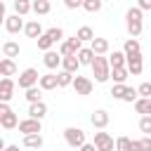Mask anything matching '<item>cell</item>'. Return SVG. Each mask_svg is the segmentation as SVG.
Wrapping results in <instances>:
<instances>
[{
	"instance_id": "6da1fadb",
	"label": "cell",
	"mask_w": 151,
	"mask_h": 151,
	"mask_svg": "<svg viewBox=\"0 0 151 151\" xmlns=\"http://www.w3.org/2000/svg\"><path fill=\"white\" fill-rule=\"evenodd\" d=\"M144 9H139V7H130L127 12H125V26H127V33H130V38H139L142 35V31H144Z\"/></svg>"
},
{
	"instance_id": "7a4b0ae2",
	"label": "cell",
	"mask_w": 151,
	"mask_h": 151,
	"mask_svg": "<svg viewBox=\"0 0 151 151\" xmlns=\"http://www.w3.org/2000/svg\"><path fill=\"white\" fill-rule=\"evenodd\" d=\"M92 76H94L97 83H106L111 78V61H109V57H104V54L94 57V61H92Z\"/></svg>"
},
{
	"instance_id": "3957f363",
	"label": "cell",
	"mask_w": 151,
	"mask_h": 151,
	"mask_svg": "<svg viewBox=\"0 0 151 151\" xmlns=\"http://www.w3.org/2000/svg\"><path fill=\"white\" fill-rule=\"evenodd\" d=\"M0 125H2L5 130L19 127V116L7 106V101H0Z\"/></svg>"
},
{
	"instance_id": "277c9868",
	"label": "cell",
	"mask_w": 151,
	"mask_h": 151,
	"mask_svg": "<svg viewBox=\"0 0 151 151\" xmlns=\"http://www.w3.org/2000/svg\"><path fill=\"white\" fill-rule=\"evenodd\" d=\"M64 139H66V144L71 146V149H80L87 139H85V132L80 130V127H66L64 130Z\"/></svg>"
},
{
	"instance_id": "5b68a950",
	"label": "cell",
	"mask_w": 151,
	"mask_h": 151,
	"mask_svg": "<svg viewBox=\"0 0 151 151\" xmlns=\"http://www.w3.org/2000/svg\"><path fill=\"white\" fill-rule=\"evenodd\" d=\"M40 83V73L35 71V68H24L21 73H19V87L21 90H28V87H33V85H38Z\"/></svg>"
},
{
	"instance_id": "8992f818",
	"label": "cell",
	"mask_w": 151,
	"mask_h": 151,
	"mask_svg": "<svg viewBox=\"0 0 151 151\" xmlns=\"http://www.w3.org/2000/svg\"><path fill=\"white\" fill-rule=\"evenodd\" d=\"M19 132L21 134H40L42 132V123L38 120V118H24V120H19Z\"/></svg>"
},
{
	"instance_id": "52a82bcc",
	"label": "cell",
	"mask_w": 151,
	"mask_h": 151,
	"mask_svg": "<svg viewBox=\"0 0 151 151\" xmlns=\"http://www.w3.org/2000/svg\"><path fill=\"white\" fill-rule=\"evenodd\" d=\"M83 50V40L78 38V35H73V38H68V40H64L61 45H59V52H61V57H68V54H78Z\"/></svg>"
},
{
	"instance_id": "ba28073f",
	"label": "cell",
	"mask_w": 151,
	"mask_h": 151,
	"mask_svg": "<svg viewBox=\"0 0 151 151\" xmlns=\"http://www.w3.org/2000/svg\"><path fill=\"white\" fill-rule=\"evenodd\" d=\"M94 146H97V151H113L116 149V142H113V137L109 134V132H94Z\"/></svg>"
},
{
	"instance_id": "9c48e42d",
	"label": "cell",
	"mask_w": 151,
	"mask_h": 151,
	"mask_svg": "<svg viewBox=\"0 0 151 151\" xmlns=\"http://www.w3.org/2000/svg\"><path fill=\"white\" fill-rule=\"evenodd\" d=\"M92 80L87 78V76H78L76 73V78H73V90H76V94H83V97H87V94H92Z\"/></svg>"
},
{
	"instance_id": "30bf717a",
	"label": "cell",
	"mask_w": 151,
	"mask_h": 151,
	"mask_svg": "<svg viewBox=\"0 0 151 151\" xmlns=\"http://www.w3.org/2000/svg\"><path fill=\"white\" fill-rule=\"evenodd\" d=\"M24 26H26V24H24L21 14L14 12V14H7V17H5V31H7V33H19V31H24Z\"/></svg>"
},
{
	"instance_id": "8fae6325",
	"label": "cell",
	"mask_w": 151,
	"mask_h": 151,
	"mask_svg": "<svg viewBox=\"0 0 151 151\" xmlns=\"http://www.w3.org/2000/svg\"><path fill=\"white\" fill-rule=\"evenodd\" d=\"M61 61H64L61 52H54V50H47V52H45V57H42V64H45L50 71L59 68V66H61Z\"/></svg>"
},
{
	"instance_id": "7c38bea8",
	"label": "cell",
	"mask_w": 151,
	"mask_h": 151,
	"mask_svg": "<svg viewBox=\"0 0 151 151\" xmlns=\"http://www.w3.org/2000/svg\"><path fill=\"white\" fill-rule=\"evenodd\" d=\"M142 68H144L142 52H139V54H127V71H130V76H139Z\"/></svg>"
},
{
	"instance_id": "4fadbf2b",
	"label": "cell",
	"mask_w": 151,
	"mask_h": 151,
	"mask_svg": "<svg viewBox=\"0 0 151 151\" xmlns=\"http://www.w3.org/2000/svg\"><path fill=\"white\" fill-rule=\"evenodd\" d=\"M12 92H14V80L9 76H5L0 80V101H9L12 99Z\"/></svg>"
},
{
	"instance_id": "5bb4252c",
	"label": "cell",
	"mask_w": 151,
	"mask_h": 151,
	"mask_svg": "<svg viewBox=\"0 0 151 151\" xmlns=\"http://www.w3.org/2000/svg\"><path fill=\"white\" fill-rule=\"evenodd\" d=\"M45 92H50V90H57L59 87V80H57V73H45V76H40V83H38Z\"/></svg>"
},
{
	"instance_id": "9a60e30c",
	"label": "cell",
	"mask_w": 151,
	"mask_h": 151,
	"mask_svg": "<svg viewBox=\"0 0 151 151\" xmlns=\"http://www.w3.org/2000/svg\"><path fill=\"white\" fill-rule=\"evenodd\" d=\"M28 116L42 120V118L47 116V104H45V101H33V104H28Z\"/></svg>"
},
{
	"instance_id": "2e32d148",
	"label": "cell",
	"mask_w": 151,
	"mask_h": 151,
	"mask_svg": "<svg viewBox=\"0 0 151 151\" xmlns=\"http://www.w3.org/2000/svg\"><path fill=\"white\" fill-rule=\"evenodd\" d=\"M92 125L97 127V130H104L106 125H109V111H104V109H97L94 113H92Z\"/></svg>"
},
{
	"instance_id": "e0dca14e",
	"label": "cell",
	"mask_w": 151,
	"mask_h": 151,
	"mask_svg": "<svg viewBox=\"0 0 151 151\" xmlns=\"http://www.w3.org/2000/svg\"><path fill=\"white\" fill-rule=\"evenodd\" d=\"M80 66H83V64H80L78 54H68V57H64V61H61V68H64V71H71V73H78Z\"/></svg>"
},
{
	"instance_id": "ac0fdd59",
	"label": "cell",
	"mask_w": 151,
	"mask_h": 151,
	"mask_svg": "<svg viewBox=\"0 0 151 151\" xmlns=\"http://www.w3.org/2000/svg\"><path fill=\"white\" fill-rule=\"evenodd\" d=\"M24 33H26L28 38H35V40H38V38H40V35H42L45 31H42L40 21H28V24L24 26Z\"/></svg>"
},
{
	"instance_id": "d6986e66",
	"label": "cell",
	"mask_w": 151,
	"mask_h": 151,
	"mask_svg": "<svg viewBox=\"0 0 151 151\" xmlns=\"http://www.w3.org/2000/svg\"><path fill=\"white\" fill-rule=\"evenodd\" d=\"M0 73L12 78V76L17 73V64H14V59H9V57H2V59H0Z\"/></svg>"
},
{
	"instance_id": "ffe728a7",
	"label": "cell",
	"mask_w": 151,
	"mask_h": 151,
	"mask_svg": "<svg viewBox=\"0 0 151 151\" xmlns=\"http://www.w3.org/2000/svg\"><path fill=\"white\" fill-rule=\"evenodd\" d=\"M90 47L94 50V54H106L111 45H109V40H106V38H94V40L90 42Z\"/></svg>"
},
{
	"instance_id": "44dd1931",
	"label": "cell",
	"mask_w": 151,
	"mask_h": 151,
	"mask_svg": "<svg viewBox=\"0 0 151 151\" xmlns=\"http://www.w3.org/2000/svg\"><path fill=\"white\" fill-rule=\"evenodd\" d=\"M2 57H9V59L19 57V42H14V40L2 42Z\"/></svg>"
},
{
	"instance_id": "7402d4cb",
	"label": "cell",
	"mask_w": 151,
	"mask_h": 151,
	"mask_svg": "<svg viewBox=\"0 0 151 151\" xmlns=\"http://www.w3.org/2000/svg\"><path fill=\"white\" fill-rule=\"evenodd\" d=\"M94 57H97V54H94V50H92V47H83V50L78 52V59H80V64H83V66H92Z\"/></svg>"
},
{
	"instance_id": "603a6c76",
	"label": "cell",
	"mask_w": 151,
	"mask_h": 151,
	"mask_svg": "<svg viewBox=\"0 0 151 151\" xmlns=\"http://www.w3.org/2000/svg\"><path fill=\"white\" fill-rule=\"evenodd\" d=\"M132 151H151V134H144L142 139H132Z\"/></svg>"
},
{
	"instance_id": "cb8c5ba5",
	"label": "cell",
	"mask_w": 151,
	"mask_h": 151,
	"mask_svg": "<svg viewBox=\"0 0 151 151\" xmlns=\"http://www.w3.org/2000/svg\"><path fill=\"white\" fill-rule=\"evenodd\" d=\"M14 12L21 14V17H26L28 12H33V2L31 0H14Z\"/></svg>"
},
{
	"instance_id": "d4e9b609",
	"label": "cell",
	"mask_w": 151,
	"mask_h": 151,
	"mask_svg": "<svg viewBox=\"0 0 151 151\" xmlns=\"http://www.w3.org/2000/svg\"><path fill=\"white\" fill-rule=\"evenodd\" d=\"M123 52H125V54H139V52H142L139 40H137V38H127L125 45H123Z\"/></svg>"
},
{
	"instance_id": "484cf974",
	"label": "cell",
	"mask_w": 151,
	"mask_h": 151,
	"mask_svg": "<svg viewBox=\"0 0 151 151\" xmlns=\"http://www.w3.org/2000/svg\"><path fill=\"white\" fill-rule=\"evenodd\" d=\"M73 78H76V73H71V71H57V80H59V87H68V85H73Z\"/></svg>"
},
{
	"instance_id": "4316f807",
	"label": "cell",
	"mask_w": 151,
	"mask_h": 151,
	"mask_svg": "<svg viewBox=\"0 0 151 151\" xmlns=\"http://www.w3.org/2000/svg\"><path fill=\"white\" fill-rule=\"evenodd\" d=\"M109 61H111V68L127 66V54H125V52H113V54L109 57Z\"/></svg>"
},
{
	"instance_id": "83f0119b",
	"label": "cell",
	"mask_w": 151,
	"mask_h": 151,
	"mask_svg": "<svg viewBox=\"0 0 151 151\" xmlns=\"http://www.w3.org/2000/svg\"><path fill=\"white\" fill-rule=\"evenodd\" d=\"M127 76H130L127 66H118V68H111V78H113V83H125V80H127Z\"/></svg>"
},
{
	"instance_id": "f1b7e54d",
	"label": "cell",
	"mask_w": 151,
	"mask_h": 151,
	"mask_svg": "<svg viewBox=\"0 0 151 151\" xmlns=\"http://www.w3.org/2000/svg\"><path fill=\"white\" fill-rule=\"evenodd\" d=\"M24 97L28 99V104H33V101H42V87L33 85V87H28V90H26V94H24Z\"/></svg>"
},
{
	"instance_id": "f546056e",
	"label": "cell",
	"mask_w": 151,
	"mask_h": 151,
	"mask_svg": "<svg viewBox=\"0 0 151 151\" xmlns=\"http://www.w3.org/2000/svg\"><path fill=\"white\" fill-rule=\"evenodd\" d=\"M24 146L26 149H40L42 146V137L40 134H24Z\"/></svg>"
},
{
	"instance_id": "4dcf8cb0",
	"label": "cell",
	"mask_w": 151,
	"mask_h": 151,
	"mask_svg": "<svg viewBox=\"0 0 151 151\" xmlns=\"http://www.w3.org/2000/svg\"><path fill=\"white\" fill-rule=\"evenodd\" d=\"M50 9H52V5H50V0H33V12L35 14H50Z\"/></svg>"
},
{
	"instance_id": "1f68e13d",
	"label": "cell",
	"mask_w": 151,
	"mask_h": 151,
	"mask_svg": "<svg viewBox=\"0 0 151 151\" xmlns=\"http://www.w3.org/2000/svg\"><path fill=\"white\" fill-rule=\"evenodd\" d=\"M76 35H78V38H80L83 42H92V40H94V31H92L90 26H80Z\"/></svg>"
},
{
	"instance_id": "d6a6232c",
	"label": "cell",
	"mask_w": 151,
	"mask_h": 151,
	"mask_svg": "<svg viewBox=\"0 0 151 151\" xmlns=\"http://www.w3.org/2000/svg\"><path fill=\"white\" fill-rule=\"evenodd\" d=\"M52 45H54V40L50 38V33L45 31L40 38H38V50H42V52H47V50H52Z\"/></svg>"
},
{
	"instance_id": "836d02e7",
	"label": "cell",
	"mask_w": 151,
	"mask_h": 151,
	"mask_svg": "<svg viewBox=\"0 0 151 151\" xmlns=\"http://www.w3.org/2000/svg\"><path fill=\"white\" fill-rule=\"evenodd\" d=\"M125 92H127V85H125V83H113V87H111V97H113V99H120V101H123Z\"/></svg>"
},
{
	"instance_id": "e575fe53",
	"label": "cell",
	"mask_w": 151,
	"mask_h": 151,
	"mask_svg": "<svg viewBox=\"0 0 151 151\" xmlns=\"http://www.w3.org/2000/svg\"><path fill=\"white\" fill-rule=\"evenodd\" d=\"M149 99H151V97H139V99L134 101V111L142 113V116H146V113H149Z\"/></svg>"
},
{
	"instance_id": "d590c367",
	"label": "cell",
	"mask_w": 151,
	"mask_h": 151,
	"mask_svg": "<svg viewBox=\"0 0 151 151\" xmlns=\"http://www.w3.org/2000/svg\"><path fill=\"white\" fill-rule=\"evenodd\" d=\"M116 151H132V139L130 137H118L116 139Z\"/></svg>"
},
{
	"instance_id": "8d00e7d4",
	"label": "cell",
	"mask_w": 151,
	"mask_h": 151,
	"mask_svg": "<svg viewBox=\"0 0 151 151\" xmlns=\"http://www.w3.org/2000/svg\"><path fill=\"white\" fill-rule=\"evenodd\" d=\"M83 9L85 12H99L101 9V0H83Z\"/></svg>"
},
{
	"instance_id": "74e56055",
	"label": "cell",
	"mask_w": 151,
	"mask_h": 151,
	"mask_svg": "<svg viewBox=\"0 0 151 151\" xmlns=\"http://www.w3.org/2000/svg\"><path fill=\"white\" fill-rule=\"evenodd\" d=\"M47 33H50V38H52L54 42H64V28L54 26V28H47Z\"/></svg>"
},
{
	"instance_id": "f35d334b",
	"label": "cell",
	"mask_w": 151,
	"mask_h": 151,
	"mask_svg": "<svg viewBox=\"0 0 151 151\" xmlns=\"http://www.w3.org/2000/svg\"><path fill=\"white\" fill-rule=\"evenodd\" d=\"M139 130L144 134H151V116H142L139 118Z\"/></svg>"
},
{
	"instance_id": "ab89813d",
	"label": "cell",
	"mask_w": 151,
	"mask_h": 151,
	"mask_svg": "<svg viewBox=\"0 0 151 151\" xmlns=\"http://www.w3.org/2000/svg\"><path fill=\"white\" fill-rule=\"evenodd\" d=\"M137 99H139V92H137L134 87H127V92H125L123 101H130V104H132V101H137Z\"/></svg>"
},
{
	"instance_id": "60d3db41",
	"label": "cell",
	"mask_w": 151,
	"mask_h": 151,
	"mask_svg": "<svg viewBox=\"0 0 151 151\" xmlns=\"http://www.w3.org/2000/svg\"><path fill=\"white\" fill-rule=\"evenodd\" d=\"M137 92H139V97H151V83H142L137 87Z\"/></svg>"
},
{
	"instance_id": "b9f144b4",
	"label": "cell",
	"mask_w": 151,
	"mask_h": 151,
	"mask_svg": "<svg viewBox=\"0 0 151 151\" xmlns=\"http://www.w3.org/2000/svg\"><path fill=\"white\" fill-rule=\"evenodd\" d=\"M64 5L68 9H78V7H83V0H64Z\"/></svg>"
},
{
	"instance_id": "7bdbcfd3",
	"label": "cell",
	"mask_w": 151,
	"mask_h": 151,
	"mask_svg": "<svg viewBox=\"0 0 151 151\" xmlns=\"http://www.w3.org/2000/svg\"><path fill=\"white\" fill-rule=\"evenodd\" d=\"M137 7L144 9V12H149L151 9V0H137Z\"/></svg>"
},
{
	"instance_id": "ee69618b",
	"label": "cell",
	"mask_w": 151,
	"mask_h": 151,
	"mask_svg": "<svg viewBox=\"0 0 151 151\" xmlns=\"http://www.w3.org/2000/svg\"><path fill=\"white\" fill-rule=\"evenodd\" d=\"M80 151H97V146H94V144H87V142H85V144L80 146Z\"/></svg>"
},
{
	"instance_id": "f6af8a7d",
	"label": "cell",
	"mask_w": 151,
	"mask_h": 151,
	"mask_svg": "<svg viewBox=\"0 0 151 151\" xmlns=\"http://www.w3.org/2000/svg\"><path fill=\"white\" fill-rule=\"evenodd\" d=\"M2 151H19L17 144H9V146H2Z\"/></svg>"
},
{
	"instance_id": "bcb514c9",
	"label": "cell",
	"mask_w": 151,
	"mask_h": 151,
	"mask_svg": "<svg viewBox=\"0 0 151 151\" xmlns=\"http://www.w3.org/2000/svg\"><path fill=\"white\" fill-rule=\"evenodd\" d=\"M146 116H151V99H149V113H146Z\"/></svg>"
},
{
	"instance_id": "7dc6e473",
	"label": "cell",
	"mask_w": 151,
	"mask_h": 151,
	"mask_svg": "<svg viewBox=\"0 0 151 151\" xmlns=\"http://www.w3.org/2000/svg\"><path fill=\"white\" fill-rule=\"evenodd\" d=\"M57 151H59V149H57Z\"/></svg>"
}]
</instances>
